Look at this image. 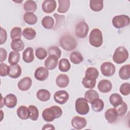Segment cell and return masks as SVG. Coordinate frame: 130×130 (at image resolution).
<instances>
[{
	"mask_svg": "<svg viewBox=\"0 0 130 130\" xmlns=\"http://www.w3.org/2000/svg\"><path fill=\"white\" fill-rule=\"evenodd\" d=\"M23 8L27 12L33 13L36 11L37 9V5L34 1H26L23 4Z\"/></svg>",
	"mask_w": 130,
	"mask_h": 130,
	"instance_id": "27",
	"label": "cell"
},
{
	"mask_svg": "<svg viewBox=\"0 0 130 130\" xmlns=\"http://www.w3.org/2000/svg\"><path fill=\"white\" fill-rule=\"evenodd\" d=\"M7 39V31L5 29L1 28V45L5 43Z\"/></svg>",
	"mask_w": 130,
	"mask_h": 130,
	"instance_id": "46",
	"label": "cell"
},
{
	"mask_svg": "<svg viewBox=\"0 0 130 130\" xmlns=\"http://www.w3.org/2000/svg\"><path fill=\"white\" fill-rule=\"evenodd\" d=\"M71 124L75 129H81L86 126L87 121L84 117L76 116L72 118Z\"/></svg>",
	"mask_w": 130,
	"mask_h": 130,
	"instance_id": "10",
	"label": "cell"
},
{
	"mask_svg": "<svg viewBox=\"0 0 130 130\" xmlns=\"http://www.w3.org/2000/svg\"><path fill=\"white\" fill-rule=\"evenodd\" d=\"M119 76L122 80H127L130 77V65L126 64L120 68Z\"/></svg>",
	"mask_w": 130,
	"mask_h": 130,
	"instance_id": "22",
	"label": "cell"
},
{
	"mask_svg": "<svg viewBox=\"0 0 130 130\" xmlns=\"http://www.w3.org/2000/svg\"><path fill=\"white\" fill-rule=\"evenodd\" d=\"M51 96L50 92L45 89L39 90L37 92V98L42 102H46L48 101Z\"/></svg>",
	"mask_w": 130,
	"mask_h": 130,
	"instance_id": "23",
	"label": "cell"
},
{
	"mask_svg": "<svg viewBox=\"0 0 130 130\" xmlns=\"http://www.w3.org/2000/svg\"><path fill=\"white\" fill-rule=\"evenodd\" d=\"M22 29L19 27H13L10 31L11 38L12 40L20 39L22 36Z\"/></svg>",
	"mask_w": 130,
	"mask_h": 130,
	"instance_id": "40",
	"label": "cell"
},
{
	"mask_svg": "<svg viewBox=\"0 0 130 130\" xmlns=\"http://www.w3.org/2000/svg\"><path fill=\"white\" fill-rule=\"evenodd\" d=\"M84 97L88 102L91 103L94 100L99 98V94L95 90L90 89L85 92Z\"/></svg>",
	"mask_w": 130,
	"mask_h": 130,
	"instance_id": "34",
	"label": "cell"
},
{
	"mask_svg": "<svg viewBox=\"0 0 130 130\" xmlns=\"http://www.w3.org/2000/svg\"><path fill=\"white\" fill-rule=\"evenodd\" d=\"M89 42L90 45L99 47L103 44V35L102 31L98 28L93 29L89 35Z\"/></svg>",
	"mask_w": 130,
	"mask_h": 130,
	"instance_id": "4",
	"label": "cell"
},
{
	"mask_svg": "<svg viewBox=\"0 0 130 130\" xmlns=\"http://www.w3.org/2000/svg\"><path fill=\"white\" fill-rule=\"evenodd\" d=\"M9 73V66L7 64L2 63L0 64V75L1 77H5L8 75Z\"/></svg>",
	"mask_w": 130,
	"mask_h": 130,
	"instance_id": "45",
	"label": "cell"
},
{
	"mask_svg": "<svg viewBox=\"0 0 130 130\" xmlns=\"http://www.w3.org/2000/svg\"><path fill=\"white\" fill-rule=\"evenodd\" d=\"M75 109L76 112L80 115H86L89 111V107L87 101L83 98H79L76 100Z\"/></svg>",
	"mask_w": 130,
	"mask_h": 130,
	"instance_id": "5",
	"label": "cell"
},
{
	"mask_svg": "<svg viewBox=\"0 0 130 130\" xmlns=\"http://www.w3.org/2000/svg\"><path fill=\"white\" fill-rule=\"evenodd\" d=\"M20 60V54L17 51H11L9 55L8 62L11 65L16 64Z\"/></svg>",
	"mask_w": 130,
	"mask_h": 130,
	"instance_id": "35",
	"label": "cell"
},
{
	"mask_svg": "<svg viewBox=\"0 0 130 130\" xmlns=\"http://www.w3.org/2000/svg\"><path fill=\"white\" fill-rule=\"evenodd\" d=\"M34 50L31 47L26 48L23 52L22 58L24 62L26 63H30L34 60Z\"/></svg>",
	"mask_w": 130,
	"mask_h": 130,
	"instance_id": "19",
	"label": "cell"
},
{
	"mask_svg": "<svg viewBox=\"0 0 130 130\" xmlns=\"http://www.w3.org/2000/svg\"><path fill=\"white\" fill-rule=\"evenodd\" d=\"M114 108L116 110L118 116H124L127 112V104L123 101L121 104Z\"/></svg>",
	"mask_w": 130,
	"mask_h": 130,
	"instance_id": "39",
	"label": "cell"
},
{
	"mask_svg": "<svg viewBox=\"0 0 130 130\" xmlns=\"http://www.w3.org/2000/svg\"><path fill=\"white\" fill-rule=\"evenodd\" d=\"M58 12L60 13H64L69 9L70 6V1L69 0H59Z\"/></svg>",
	"mask_w": 130,
	"mask_h": 130,
	"instance_id": "26",
	"label": "cell"
},
{
	"mask_svg": "<svg viewBox=\"0 0 130 130\" xmlns=\"http://www.w3.org/2000/svg\"><path fill=\"white\" fill-rule=\"evenodd\" d=\"M32 84V80L30 77H25L21 79L18 83V87L21 91H26L29 89Z\"/></svg>",
	"mask_w": 130,
	"mask_h": 130,
	"instance_id": "15",
	"label": "cell"
},
{
	"mask_svg": "<svg viewBox=\"0 0 130 130\" xmlns=\"http://www.w3.org/2000/svg\"><path fill=\"white\" fill-rule=\"evenodd\" d=\"M60 46L65 50L70 51L75 49L77 46V42L74 37L69 35H66L59 39Z\"/></svg>",
	"mask_w": 130,
	"mask_h": 130,
	"instance_id": "2",
	"label": "cell"
},
{
	"mask_svg": "<svg viewBox=\"0 0 130 130\" xmlns=\"http://www.w3.org/2000/svg\"><path fill=\"white\" fill-rule=\"evenodd\" d=\"M22 35L26 39L28 40H31L35 38L36 32L32 28L27 27L23 29L22 31Z\"/></svg>",
	"mask_w": 130,
	"mask_h": 130,
	"instance_id": "37",
	"label": "cell"
},
{
	"mask_svg": "<svg viewBox=\"0 0 130 130\" xmlns=\"http://www.w3.org/2000/svg\"><path fill=\"white\" fill-rule=\"evenodd\" d=\"M58 68L61 72H68L71 68V64L69 60L67 58L61 59L59 61Z\"/></svg>",
	"mask_w": 130,
	"mask_h": 130,
	"instance_id": "36",
	"label": "cell"
},
{
	"mask_svg": "<svg viewBox=\"0 0 130 130\" xmlns=\"http://www.w3.org/2000/svg\"><path fill=\"white\" fill-rule=\"evenodd\" d=\"M35 54L38 59L42 60L47 56V52L46 50L43 48L39 47L36 49L35 51Z\"/></svg>",
	"mask_w": 130,
	"mask_h": 130,
	"instance_id": "42",
	"label": "cell"
},
{
	"mask_svg": "<svg viewBox=\"0 0 130 130\" xmlns=\"http://www.w3.org/2000/svg\"><path fill=\"white\" fill-rule=\"evenodd\" d=\"M120 92L124 95H127L130 93V84L129 83H124L120 87Z\"/></svg>",
	"mask_w": 130,
	"mask_h": 130,
	"instance_id": "44",
	"label": "cell"
},
{
	"mask_svg": "<svg viewBox=\"0 0 130 130\" xmlns=\"http://www.w3.org/2000/svg\"><path fill=\"white\" fill-rule=\"evenodd\" d=\"M90 8L95 12H99L101 11L104 7L103 1L91 0L90 1Z\"/></svg>",
	"mask_w": 130,
	"mask_h": 130,
	"instance_id": "31",
	"label": "cell"
},
{
	"mask_svg": "<svg viewBox=\"0 0 130 130\" xmlns=\"http://www.w3.org/2000/svg\"><path fill=\"white\" fill-rule=\"evenodd\" d=\"M69 83V78L68 76L63 74L59 75L56 79V85L60 88L66 87Z\"/></svg>",
	"mask_w": 130,
	"mask_h": 130,
	"instance_id": "20",
	"label": "cell"
},
{
	"mask_svg": "<svg viewBox=\"0 0 130 130\" xmlns=\"http://www.w3.org/2000/svg\"><path fill=\"white\" fill-rule=\"evenodd\" d=\"M70 59L72 63L77 64L83 61V57L79 52L73 51L70 54Z\"/></svg>",
	"mask_w": 130,
	"mask_h": 130,
	"instance_id": "33",
	"label": "cell"
},
{
	"mask_svg": "<svg viewBox=\"0 0 130 130\" xmlns=\"http://www.w3.org/2000/svg\"><path fill=\"white\" fill-rule=\"evenodd\" d=\"M48 52L49 55H54L57 57L58 58H59L61 54V52L60 49L56 46H51L48 49Z\"/></svg>",
	"mask_w": 130,
	"mask_h": 130,
	"instance_id": "43",
	"label": "cell"
},
{
	"mask_svg": "<svg viewBox=\"0 0 130 130\" xmlns=\"http://www.w3.org/2000/svg\"><path fill=\"white\" fill-rule=\"evenodd\" d=\"M29 111V118L34 121L38 120L39 118V110L38 108L34 106L30 105L28 107Z\"/></svg>",
	"mask_w": 130,
	"mask_h": 130,
	"instance_id": "38",
	"label": "cell"
},
{
	"mask_svg": "<svg viewBox=\"0 0 130 130\" xmlns=\"http://www.w3.org/2000/svg\"><path fill=\"white\" fill-rule=\"evenodd\" d=\"M128 58V52L123 46L117 47L113 55V61L117 64L124 62Z\"/></svg>",
	"mask_w": 130,
	"mask_h": 130,
	"instance_id": "3",
	"label": "cell"
},
{
	"mask_svg": "<svg viewBox=\"0 0 130 130\" xmlns=\"http://www.w3.org/2000/svg\"><path fill=\"white\" fill-rule=\"evenodd\" d=\"M55 129V127L53 126V125L49 123H47L45 124L43 127H42V129Z\"/></svg>",
	"mask_w": 130,
	"mask_h": 130,
	"instance_id": "48",
	"label": "cell"
},
{
	"mask_svg": "<svg viewBox=\"0 0 130 130\" xmlns=\"http://www.w3.org/2000/svg\"><path fill=\"white\" fill-rule=\"evenodd\" d=\"M42 24L45 28L50 29L52 28L54 26V20L51 16H46L42 19Z\"/></svg>",
	"mask_w": 130,
	"mask_h": 130,
	"instance_id": "32",
	"label": "cell"
},
{
	"mask_svg": "<svg viewBox=\"0 0 130 130\" xmlns=\"http://www.w3.org/2000/svg\"><path fill=\"white\" fill-rule=\"evenodd\" d=\"M109 101L111 104L114 108L121 104L123 102V99L120 94L115 93L110 95L109 98Z\"/></svg>",
	"mask_w": 130,
	"mask_h": 130,
	"instance_id": "29",
	"label": "cell"
},
{
	"mask_svg": "<svg viewBox=\"0 0 130 130\" xmlns=\"http://www.w3.org/2000/svg\"><path fill=\"white\" fill-rule=\"evenodd\" d=\"M0 55H1V59H0V61L1 62H3L5 61L7 57V51L3 48H0Z\"/></svg>",
	"mask_w": 130,
	"mask_h": 130,
	"instance_id": "47",
	"label": "cell"
},
{
	"mask_svg": "<svg viewBox=\"0 0 130 130\" xmlns=\"http://www.w3.org/2000/svg\"><path fill=\"white\" fill-rule=\"evenodd\" d=\"M82 83L84 87L88 89H92L93 88L96 84V79L85 76L82 80Z\"/></svg>",
	"mask_w": 130,
	"mask_h": 130,
	"instance_id": "30",
	"label": "cell"
},
{
	"mask_svg": "<svg viewBox=\"0 0 130 130\" xmlns=\"http://www.w3.org/2000/svg\"><path fill=\"white\" fill-rule=\"evenodd\" d=\"M17 114L20 119L23 120L29 118V111L28 108L24 106H20L17 109Z\"/></svg>",
	"mask_w": 130,
	"mask_h": 130,
	"instance_id": "21",
	"label": "cell"
},
{
	"mask_svg": "<svg viewBox=\"0 0 130 130\" xmlns=\"http://www.w3.org/2000/svg\"><path fill=\"white\" fill-rule=\"evenodd\" d=\"M5 106L9 108H14L17 103V99L15 95L10 93L7 94L4 98Z\"/></svg>",
	"mask_w": 130,
	"mask_h": 130,
	"instance_id": "17",
	"label": "cell"
},
{
	"mask_svg": "<svg viewBox=\"0 0 130 130\" xmlns=\"http://www.w3.org/2000/svg\"><path fill=\"white\" fill-rule=\"evenodd\" d=\"M58 58L54 55H50L45 60L44 65L46 69L49 70H52L56 68L57 66Z\"/></svg>",
	"mask_w": 130,
	"mask_h": 130,
	"instance_id": "12",
	"label": "cell"
},
{
	"mask_svg": "<svg viewBox=\"0 0 130 130\" xmlns=\"http://www.w3.org/2000/svg\"><path fill=\"white\" fill-rule=\"evenodd\" d=\"M53 98L56 103L62 105L68 101L69 95L68 92L65 90H58L55 92Z\"/></svg>",
	"mask_w": 130,
	"mask_h": 130,
	"instance_id": "9",
	"label": "cell"
},
{
	"mask_svg": "<svg viewBox=\"0 0 130 130\" xmlns=\"http://www.w3.org/2000/svg\"><path fill=\"white\" fill-rule=\"evenodd\" d=\"M99 73L98 70L94 67H89L87 69L85 72V76L89 77L95 79L98 78Z\"/></svg>",
	"mask_w": 130,
	"mask_h": 130,
	"instance_id": "41",
	"label": "cell"
},
{
	"mask_svg": "<svg viewBox=\"0 0 130 130\" xmlns=\"http://www.w3.org/2000/svg\"><path fill=\"white\" fill-rule=\"evenodd\" d=\"M98 88L100 92L102 93H107L112 89V84L109 80L103 79L99 82Z\"/></svg>",
	"mask_w": 130,
	"mask_h": 130,
	"instance_id": "14",
	"label": "cell"
},
{
	"mask_svg": "<svg viewBox=\"0 0 130 130\" xmlns=\"http://www.w3.org/2000/svg\"><path fill=\"white\" fill-rule=\"evenodd\" d=\"M62 114V109L58 106H53L44 109L42 112V117L46 122L53 121L59 118Z\"/></svg>",
	"mask_w": 130,
	"mask_h": 130,
	"instance_id": "1",
	"label": "cell"
},
{
	"mask_svg": "<svg viewBox=\"0 0 130 130\" xmlns=\"http://www.w3.org/2000/svg\"><path fill=\"white\" fill-rule=\"evenodd\" d=\"M88 30L89 27L87 23L82 21L76 25L75 35L79 38H84L87 36Z\"/></svg>",
	"mask_w": 130,
	"mask_h": 130,
	"instance_id": "7",
	"label": "cell"
},
{
	"mask_svg": "<svg viewBox=\"0 0 130 130\" xmlns=\"http://www.w3.org/2000/svg\"><path fill=\"white\" fill-rule=\"evenodd\" d=\"M91 107L92 110L95 112H99L102 111L104 107V103L101 99L98 98L94 100L91 103Z\"/></svg>",
	"mask_w": 130,
	"mask_h": 130,
	"instance_id": "24",
	"label": "cell"
},
{
	"mask_svg": "<svg viewBox=\"0 0 130 130\" xmlns=\"http://www.w3.org/2000/svg\"><path fill=\"white\" fill-rule=\"evenodd\" d=\"M34 76L37 80L43 81L48 78L49 76V72L47 69L43 67H40L36 70Z\"/></svg>",
	"mask_w": 130,
	"mask_h": 130,
	"instance_id": "11",
	"label": "cell"
},
{
	"mask_svg": "<svg viewBox=\"0 0 130 130\" xmlns=\"http://www.w3.org/2000/svg\"><path fill=\"white\" fill-rule=\"evenodd\" d=\"M56 3L54 0L44 1L42 5L43 11L46 13H51L56 9Z\"/></svg>",
	"mask_w": 130,
	"mask_h": 130,
	"instance_id": "13",
	"label": "cell"
},
{
	"mask_svg": "<svg viewBox=\"0 0 130 130\" xmlns=\"http://www.w3.org/2000/svg\"><path fill=\"white\" fill-rule=\"evenodd\" d=\"M23 20L28 24L34 25L37 23L38 18L34 13L26 12L23 16Z\"/></svg>",
	"mask_w": 130,
	"mask_h": 130,
	"instance_id": "25",
	"label": "cell"
},
{
	"mask_svg": "<svg viewBox=\"0 0 130 130\" xmlns=\"http://www.w3.org/2000/svg\"><path fill=\"white\" fill-rule=\"evenodd\" d=\"M11 47L15 51H20L24 49V44L20 39L13 40L11 43Z\"/></svg>",
	"mask_w": 130,
	"mask_h": 130,
	"instance_id": "28",
	"label": "cell"
},
{
	"mask_svg": "<svg viewBox=\"0 0 130 130\" xmlns=\"http://www.w3.org/2000/svg\"><path fill=\"white\" fill-rule=\"evenodd\" d=\"M129 17L127 15H120L114 16L112 19L113 25L116 28H121L129 24Z\"/></svg>",
	"mask_w": 130,
	"mask_h": 130,
	"instance_id": "6",
	"label": "cell"
},
{
	"mask_svg": "<svg viewBox=\"0 0 130 130\" xmlns=\"http://www.w3.org/2000/svg\"><path fill=\"white\" fill-rule=\"evenodd\" d=\"M105 117L109 123L115 122L118 117V114L115 109H108L105 113Z\"/></svg>",
	"mask_w": 130,
	"mask_h": 130,
	"instance_id": "16",
	"label": "cell"
},
{
	"mask_svg": "<svg viewBox=\"0 0 130 130\" xmlns=\"http://www.w3.org/2000/svg\"><path fill=\"white\" fill-rule=\"evenodd\" d=\"M21 68L19 64L10 65L8 76L12 78H17L21 75Z\"/></svg>",
	"mask_w": 130,
	"mask_h": 130,
	"instance_id": "18",
	"label": "cell"
},
{
	"mask_svg": "<svg viewBox=\"0 0 130 130\" xmlns=\"http://www.w3.org/2000/svg\"><path fill=\"white\" fill-rule=\"evenodd\" d=\"M100 69L102 74L106 77H111L115 72V67L110 62L103 63L101 66Z\"/></svg>",
	"mask_w": 130,
	"mask_h": 130,
	"instance_id": "8",
	"label": "cell"
}]
</instances>
